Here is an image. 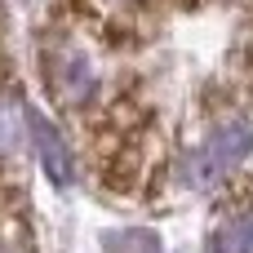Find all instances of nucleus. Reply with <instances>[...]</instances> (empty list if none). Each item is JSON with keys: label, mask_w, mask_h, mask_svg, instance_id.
I'll return each instance as SVG.
<instances>
[{"label": "nucleus", "mask_w": 253, "mask_h": 253, "mask_svg": "<svg viewBox=\"0 0 253 253\" xmlns=\"http://www.w3.org/2000/svg\"><path fill=\"white\" fill-rule=\"evenodd\" d=\"M249 151H253V129L245 120H227L222 129H213V133L182 160V178H187V187H213V182L227 178Z\"/></svg>", "instance_id": "f257e3e1"}, {"label": "nucleus", "mask_w": 253, "mask_h": 253, "mask_svg": "<svg viewBox=\"0 0 253 253\" xmlns=\"http://www.w3.org/2000/svg\"><path fill=\"white\" fill-rule=\"evenodd\" d=\"M44 71H49V89L62 102H71V107H84L93 98V89H98V71H93L89 53L76 49L71 40H58V49L49 53V67Z\"/></svg>", "instance_id": "f03ea898"}, {"label": "nucleus", "mask_w": 253, "mask_h": 253, "mask_svg": "<svg viewBox=\"0 0 253 253\" xmlns=\"http://www.w3.org/2000/svg\"><path fill=\"white\" fill-rule=\"evenodd\" d=\"M22 116H27V129H31V142H36V151H40L44 173H49L58 187H71V178H76V160H71V147L62 142V133H58L36 107H27V102H22Z\"/></svg>", "instance_id": "7ed1b4c3"}, {"label": "nucleus", "mask_w": 253, "mask_h": 253, "mask_svg": "<svg viewBox=\"0 0 253 253\" xmlns=\"http://www.w3.org/2000/svg\"><path fill=\"white\" fill-rule=\"evenodd\" d=\"M107 253H165V249H160V236L156 231L125 227V231H111L107 236Z\"/></svg>", "instance_id": "20e7f679"}, {"label": "nucleus", "mask_w": 253, "mask_h": 253, "mask_svg": "<svg viewBox=\"0 0 253 253\" xmlns=\"http://www.w3.org/2000/svg\"><path fill=\"white\" fill-rule=\"evenodd\" d=\"M218 253H253V213L231 218L218 231Z\"/></svg>", "instance_id": "39448f33"}, {"label": "nucleus", "mask_w": 253, "mask_h": 253, "mask_svg": "<svg viewBox=\"0 0 253 253\" xmlns=\"http://www.w3.org/2000/svg\"><path fill=\"white\" fill-rule=\"evenodd\" d=\"M22 107L13 102V98H4L0 93V156H9L13 147H18V138H22Z\"/></svg>", "instance_id": "423d86ee"}]
</instances>
